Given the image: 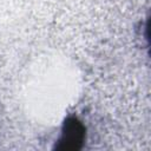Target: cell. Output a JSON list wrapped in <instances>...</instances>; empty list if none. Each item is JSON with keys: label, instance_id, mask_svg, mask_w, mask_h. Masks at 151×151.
<instances>
[{"label": "cell", "instance_id": "6da1fadb", "mask_svg": "<svg viewBox=\"0 0 151 151\" xmlns=\"http://www.w3.org/2000/svg\"><path fill=\"white\" fill-rule=\"evenodd\" d=\"M86 136L84 124L77 117H68L63 124L61 133L54 149L61 151H77L83 147Z\"/></svg>", "mask_w": 151, "mask_h": 151}]
</instances>
